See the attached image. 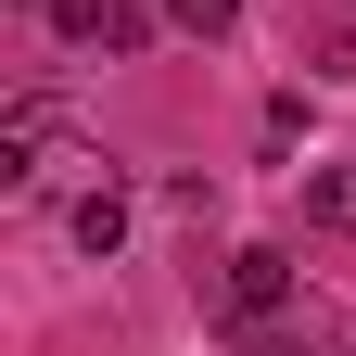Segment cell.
I'll use <instances>...</instances> for the list:
<instances>
[{"label": "cell", "instance_id": "cell-1", "mask_svg": "<svg viewBox=\"0 0 356 356\" xmlns=\"http://www.w3.org/2000/svg\"><path fill=\"white\" fill-rule=\"evenodd\" d=\"M51 153H64V102H51V89H13V102H0V165L38 178Z\"/></svg>", "mask_w": 356, "mask_h": 356}, {"label": "cell", "instance_id": "cell-2", "mask_svg": "<svg viewBox=\"0 0 356 356\" xmlns=\"http://www.w3.org/2000/svg\"><path fill=\"white\" fill-rule=\"evenodd\" d=\"M216 293H229V318H254V331H267V318L293 305V254H280V242H242V254H229V280H216Z\"/></svg>", "mask_w": 356, "mask_h": 356}, {"label": "cell", "instance_id": "cell-6", "mask_svg": "<svg viewBox=\"0 0 356 356\" xmlns=\"http://www.w3.org/2000/svg\"><path fill=\"white\" fill-rule=\"evenodd\" d=\"M165 26H191V38H229V26H242V0H165Z\"/></svg>", "mask_w": 356, "mask_h": 356}, {"label": "cell", "instance_id": "cell-5", "mask_svg": "<svg viewBox=\"0 0 356 356\" xmlns=\"http://www.w3.org/2000/svg\"><path fill=\"white\" fill-rule=\"evenodd\" d=\"M76 242L115 254V242H127V191H89V204H76Z\"/></svg>", "mask_w": 356, "mask_h": 356}, {"label": "cell", "instance_id": "cell-4", "mask_svg": "<svg viewBox=\"0 0 356 356\" xmlns=\"http://www.w3.org/2000/svg\"><path fill=\"white\" fill-rule=\"evenodd\" d=\"M305 229L356 242V165H305Z\"/></svg>", "mask_w": 356, "mask_h": 356}, {"label": "cell", "instance_id": "cell-8", "mask_svg": "<svg viewBox=\"0 0 356 356\" xmlns=\"http://www.w3.org/2000/svg\"><path fill=\"white\" fill-rule=\"evenodd\" d=\"M254 356H318V343H293V331H254Z\"/></svg>", "mask_w": 356, "mask_h": 356}, {"label": "cell", "instance_id": "cell-3", "mask_svg": "<svg viewBox=\"0 0 356 356\" xmlns=\"http://www.w3.org/2000/svg\"><path fill=\"white\" fill-rule=\"evenodd\" d=\"M51 26L76 38V51H153V13H140V0H51Z\"/></svg>", "mask_w": 356, "mask_h": 356}, {"label": "cell", "instance_id": "cell-7", "mask_svg": "<svg viewBox=\"0 0 356 356\" xmlns=\"http://www.w3.org/2000/svg\"><path fill=\"white\" fill-rule=\"evenodd\" d=\"M318 76H356V26H331V38H318Z\"/></svg>", "mask_w": 356, "mask_h": 356}]
</instances>
